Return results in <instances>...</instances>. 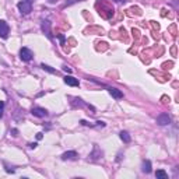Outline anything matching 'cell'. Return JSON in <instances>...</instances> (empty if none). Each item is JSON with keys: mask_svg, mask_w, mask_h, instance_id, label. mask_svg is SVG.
<instances>
[{"mask_svg": "<svg viewBox=\"0 0 179 179\" xmlns=\"http://www.w3.org/2000/svg\"><path fill=\"white\" fill-rule=\"evenodd\" d=\"M42 133H38V134H37V139H38V140H41V139H42Z\"/></svg>", "mask_w": 179, "mask_h": 179, "instance_id": "obj_18", "label": "cell"}, {"mask_svg": "<svg viewBox=\"0 0 179 179\" xmlns=\"http://www.w3.org/2000/svg\"><path fill=\"white\" fill-rule=\"evenodd\" d=\"M63 70H64V71H67V73H71V69H70V67H67V66H64V67H63Z\"/></svg>", "mask_w": 179, "mask_h": 179, "instance_id": "obj_15", "label": "cell"}, {"mask_svg": "<svg viewBox=\"0 0 179 179\" xmlns=\"http://www.w3.org/2000/svg\"><path fill=\"white\" fill-rule=\"evenodd\" d=\"M108 91H109V94H111L113 98H116V100H121V98H123V92H122L121 90L113 88V87H109V88H108Z\"/></svg>", "mask_w": 179, "mask_h": 179, "instance_id": "obj_6", "label": "cell"}, {"mask_svg": "<svg viewBox=\"0 0 179 179\" xmlns=\"http://www.w3.org/2000/svg\"><path fill=\"white\" fill-rule=\"evenodd\" d=\"M17 7H18V10H20L21 14H28L32 10V3H31V0H22V1H20L17 4Z\"/></svg>", "mask_w": 179, "mask_h": 179, "instance_id": "obj_1", "label": "cell"}, {"mask_svg": "<svg viewBox=\"0 0 179 179\" xmlns=\"http://www.w3.org/2000/svg\"><path fill=\"white\" fill-rule=\"evenodd\" d=\"M3 106H4V102H3V101H0V111L3 109Z\"/></svg>", "mask_w": 179, "mask_h": 179, "instance_id": "obj_19", "label": "cell"}, {"mask_svg": "<svg viewBox=\"0 0 179 179\" xmlns=\"http://www.w3.org/2000/svg\"><path fill=\"white\" fill-rule=\"evenodd\" d=\"M9 32H10V28L6 24V21L0 20V37L1 38H7L9 37Z\"/></svg>", "mask_w": 179, "mask_h": 179, "instance_id": "obj_4", "label": "cell"}, {"mask_svg": "<svg viewBox=\"0 0 179 179\" xmlns=\"http://www.w3.org/2000/svg\"><path fill=\"white\" fill-rule=\"evenodd\" d=\"M41 67L43 69V70H46V71H49V73H53V74H58V70H55V69H52L51 66H48V64L42 63L41 64Z\"/></svg>", "mask_w": 179, "mask_h": 179, "instance_id": "obj_13", "label": "cell"}, {"mask_svg": "<svg viewBox=\"0 0 179 179\" xmlns=\"http://www.w3.org/2000/svg\"><path fill=\"white\" fill-rule=\"evenodd\" d=\"M49 25H51V22H49V21L46 20V21H43L42 28H43V31L46 32V35H48V37H49V38H52V35H51V30H49Z\"/></svg>", "mask_w": 179, "mask_h": 179, "instance_id": "obj_11", "label": "cell"}, {"mask_svg": "<svg viewBox=\"0 0 179 179\" xmlns=\"http://www.w3.org/2000/svg\"><path fill=\"white\" fill-rule=\"evenodd\" d=\"M141 171L143 172H146V174H150V172H151V162H150L148 160H144V161H143Z\"/></svg>", "mask_w": 179, "mask_h": 179, "instance_id": "obj_9", "label": "cell"}, {"mask_svg": "<svg viewBox=\"0 0 179 179\" xmlns=\"http://www.w3.org/2000/svg\"><path fill=\"white\" fill-rule=\"evenodd\" d=\"M37 146H38L37 143H31V144H30V148H35Z\"/></svg>", "mask_w": 179, "mask_h": 179, "instance_id": "obj_16", "label": "cell"}, {"mask_svg": "<svg viewBox=\"0 0 179 179\" xmlns=\"http://www.w3.org/2000/svg\"><path fill=\"white\" fill-rule=\"evenodd\" d=\"M77 158V153L76 151H66V153L62 154V160H76Z\"/></svg>", "mask_w": 179, "mask_h": 179, "instance_id": "obj_8", "label": "cell"}, {"mask_svg": "<svg viewBox=\"0 0 179 179\" xmlns=\"http://www.w3.org/2000/svg\"><path fill=\"white\" fill-rule=\"evenodd\" d=\"M31 113L34 116H38V118H45V116H48V111L43 109V108H32Z\"/></svg>", "mask_w": 179, "mask_h": 179, "instance_id": "obj_5", "label": "cell"}, {"mask_svg": "<svg viewBox=\"0 0 179 179\" xmlns=\"http://www.w3.org/2000/svg\"><path fill=\"white\" fill-rule=\"evenodd\" d=\"M58 38L60 39V42H62V45H63V43H64V37H63V35H58Z\"/></svg>", "mask_w": 179, "mask_h": 179, "instance_id": "obj_14", "label": "cell"}, {"mask_svg": "<svg viewBox=\"0 0 179 179\" xmlns=\"http://www.w3.org/2000/svg\"><path fill=\"white\" fill-rule=\"evenodd\" d=\"M169 123H171V118H169L168 113H161V115L157 116V125L165 126V125H169Z\"/></svg>", "mask_w": 179, "mask_h": 179, "instance_id": "obj_3", "label": "cell"}, {"mask_svg": "<svg viewBox=\"0 0 179 179\" xmlns=\"http://www.w3.org/2000/svg\"><path fill=\"white\" fill-rule=\"evenodd\" d=\"M155 176L160 178V179H167V178H168V174H167L164 169H158L157 172H155Z\"/></svg>", "mask_w": 179, "mask_h": 179, "instance_id": "obj_12", "label": "cell"}, {"mask_svg": "<svg viewBox=\"0 0 179 179\" xmlns=\"http://www.w3.org/2000/svg\"><path fill=\"white\" fill-rule=\"evenodd\" d=\"M11 133H13V136H17V133H18V130H17V129H13V130H11Z\"/></svg>", "mask_w": 179, "mask_h": 179, "instance_id": "obj_17", "label": "cell"}, {"mask_svg": "<svg viewBox=\"0 0 179 179\" xmlns=\"http://www.w3.org/2000/svg\"><path fill=\"white\" fill-rule=\"evenodd\" d=\"M63 80H64V83H66L67 85H71V87H77V85H79V80L74 79V77H71V76H66Z\"/></svg>", "mask_w": 179, "mask_h": 179, "instance_id": "obj_7", "label": "cell"}, {"mask_svg": "<svg viewBox=\"0 0 179 179\" xmlns=\"http://www.w3.org/2000/svg\"><path fill=\"white\" fill-rule=\"evenodd\" d=\"M1 116H3V112H1V111H0V118H1Z\"/></svg>", "mask_w": 179, "mask_h": 179, "instance_id": "obj_21", "label": "cell"}, {"mask_svg": "<svg viewBox=\"0 0 179 179\" xmlns=\"http://www.w3.org/2000/svg\"><path fill=\"white\" fill-rule=\"evenodd\" d=\"M115 1H119V3H125L126 0H115Z\"/></svg>", "mask_w": 179, "mask_h": 179, "instance_id": "obj_20", "label": "cell"}, {"mask_svg": "<svg viewBox=\"0 0 179 179\" xmlns=\"http://www.w3.org/2000/svg\"><path fill=\"white\" fill-rule=\"evenodd\" d=\"M119 136H121V139H122V140H123L125 143H130V140H132V139H130V134H129L127 132H125V130H122Z\"/></svg>", "mask_w": 179, "mask_h": 179, "instance_id": "obj_10", "label": "cell"}, {"mask_svg": "<svg viewBox=\"0 0 179 179\" xmlns=\"http://www.w3.org/2000/svg\"><path fill=\"white\" fill-rule=\"evenodd\" d=\"M20 58H21V60H24V62H30V60L34 58V53H32V51H30L28 48H21V51H20Z\"/></svg>", "mask_w": 179, "mask_h": 179, "instance_id": "obj_2", "label": "cell"}]
</instances>
